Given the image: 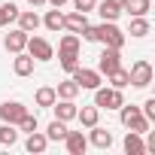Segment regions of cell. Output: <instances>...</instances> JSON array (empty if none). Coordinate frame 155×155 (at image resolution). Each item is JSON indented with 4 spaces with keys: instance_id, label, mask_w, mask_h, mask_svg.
Wrapping results in <instances>:
<instances>
[{
    "instance_id": "obj_1",
    "label": "cell",
    "mask_w": 155,
    "mask_h": 155,
    "mask_svg": "<svg viewBox=\"0 0 155 155\" xmlns=\"http://www.w3.org/2000/svg\"><path fill=\"white\" fill-rule=\"evenodd\" d=\"M82 37L88 40V43H104V46H110V49H119L122 52V46H125V34L116 28V21H104V25H97V28H85L82 31Z\"/></svg>"
},
{
    "instance_id": "obj_2",
    "label": "cell",
    "mask_w": 155,
    "mask_h": 155,
    "mask_svg": "<svg viewBox=\"0 0 155 155\" xmlns=\"http://www.w3.org/2000/svg\"><path fill=\"white\" fill-rule=\"evenodd\" d=\"M119 110H122V116H119V119H122V125H125V128H131V131H137V134H146V131H149V125H152V122L140 113V107L122 104Z\"/></svg>"
},
{
    "instance_id": "obj_3",
    "label": "cell",
    "mask_w": 155,
    "mask_h": 155,
    "mask_svg": "<svg viewBox=\"0 0 155 155\" xmlns=\"http://www.w3.org/2000/svg\"><path fill=\"white\" fill-rule=\"evenodd\" d=\"M125 104V97H122V88H94V107L97 110H119Z\"/></svg>"
},
{
    "instance_id": "obj_4",
    "label": "cell",
    "mask_w": 155,
    "mask_h": 155,
    "mask_svg": "<svg viewBox=\"0 0 155 155\" xmlns=\"http://www.w3.org/2000/svg\"><path fill=\"white\" fill-rule=\"evenodd\" d=\"M28 55L34 58V61H52L55 58V49H52V43L49 40H43V37H28Z\"/></svg>"
},
{
    "instance_id": "obj_5",
    "label": "cell",
    "mask_w": 155,
    "mask_h": 155,
    "mask_svg": "<svg viewBox=\"0 0 155 155\" xmlns=\"http://www.w3.org/2000/svg\"><path fill=\"white\" fill-rule=\"evenodd\" d=\"M70 76H73V82L79 85V88H88V91H94V88L101 85V73H97V70H88V67H82V64L76 67Z\"/></svg>"
},
{
    "instance_id": "obj_6",
    "label": "cell",
    "mask_w": 155,
    "mask_h": 155,
    "mask_svg": "<svg viewBox=\"0 0 155 155\" xmlns=\"http://www.w3.org/2000/svg\"><path fill=\"white\" fill-rule=\"evenodd\" d=\"M119 58H122L119 49H110V46H107V49L101 52V58H97V73H101V76H110L113 70H119V67H122Z\"/></svg>"
},
{
    "instance_id": "obj_7",
    "label": "cell",
    "mask_w": 155,
    "mask_h": 155,
    "mask_svg": "<svg viewBox=\"0 0 155 155\" xmlns=\"http://www.w3.org/2000/svg\"><path fill=\"white\" fill-rule=\"evenodd\" d=\"M128 76H131V85L146 88V85L152 82V64H149V61H137V64L128 70Z\"/></svg>"
},
{
    "instance_id": "obj_8",
    "label": "cell",
    "mask_w": 155,
    "mask_h": 155,
    "mask_svg": "<svg viewBox=\"0 0 155 155\" xmlns=\"http://www.w3.org/2000/svg\"><path fill=\"white\" fill-rule=\"evenodd\" d=\"M25 116H28V107L18 104V101H6L3 107H0V119H3L6 125H18Z\"/></svg>"
},
{
    "instance_id": "obj_9",
    "label": "cell",
    "mask_w": 155,
    "mask_h": 155,
    "mask_svg": "<svg viewBox=\"0 0 155 155\" xmlns=\"http://www.w3.org/2000/svg\"><path fill=\"white\" fill-rule=\"evenodd\" d=\"M64 143H67V152H70V155H82V152L88 149V137H85L82 131H67Z\"/></svg>"
},
{
    "instance_id": "obj_10",
    "label": "cell",
    "mask_w": 155,
    "mask_h": 155,
    "mask_svg": "<svg viewBox=\"0 0 155 155\" xmlns=\"http://www.w3.org/2000/svg\"><path fill=\"white\" fill-rule=\"evenodd\" d=\"M3 46L15 55V52H25V46H28V31H12V34H6V40H3Z\"/></svg>"
},
{
    "instance_id": "obj_11",
    "label": "cell",
    "mask_w": 155,
    "mask_h": 155,
    "mask_svg": "<svg viewBox=\"0 0 155 155\" xmlns=\"http://www.w3.org/2000/svg\"><path fill=\"white\" fill-rule=\"evenodd\" d=\"M125 152H128V155H146L143 134H137V131H128V134H125Z\"/></svg>"
},
{
    "instance_id": "obj_12",
    "label": "cell",
    "mask_w": 155,
    "mask_h": 155,
    "mask_svg": "<svg viewBox=\"0 0 155 155\" xmlns=\"http://www.w3.org/2000/svg\"><path fill=\"white\" fill-rule=\"evenodd\" d=\"M64 28H67L70 34H82V31L88 28L85 12H70V15H64Z\"/></svg>"
},
{
    "instance_id": "obj_13",
    "label": "cell",
    "mask_w": 155,
    "mask_h": 155,
    "mask_svg": "<svg viewBox=\"0 0 155 155\" xmlns=\"http://www.w3.org/2000/svg\"><path fill=\"white\" fill-rule=\"evenodd\" d=\"M52 110H55V119H61V122L76 119V104H73V101H64V97H61V104L55 101V104H52Z\"/></svg>"
},
{
    "instance_id": "obj_14",
    "label": "cell",
    "mask_w": 155,
    "mask_h": 155,
    "mask_svg": "<svg viewBox=\"0 0 155 155\" xmlns=\"http://www.w3.org/2000/svg\"><path fill=\"white\" fill-rule=\"evenodd\" d=\"M12 70H15L18 76H31V73H34V58H31V55H25V52H15Z\"/></svg>"
},
{
    "instance_id": "obj_15",
    "label": "cell",
    "mask_w": 155,
    "mask_h": 155,
    "mask_svg": "<svg viewBox=\"0 0 155 155\" xmlns=\"http://www.w3.org/2000/svg\"><path fill=\"white\" fill-rule=\"evenodd\" d=\"M46 146H49V137L46 134H40V131H31L28 134V143H25L28 152H46Z\"/></svg>"
},
{
    "instance_id": "obj_16",
    "label": "cell",
    "mask_w": 155,
    "mask_h": 155,
    "mask_svg": "<svg viewBox=\"0 0 155 155\" xmlns=\"http://www.w3.org/2000/svg\"><path fill=\"white\" fill-rule=\"evenodd\" d=\"M91 143H94L97 149H110V146H113V134L104 131V128H97V125H91Z\"/></svg>"
},
{
    "instance_id": "obj_17",
    "label": "cell",
    "mask_w": 155,
    "mask_h": 155,
    "mask_svg": "<svg viewBox=\"0 0 155 155\" xmlns=\"http://www.w3.org/2000/svg\"><path fill=\"white\" fill-rule=\"evenodd\" d=\"M122 9L131 12V15H149L152 0H125V6H122Z\"/></svg>"
},
{
    "instance_id": "obj_18",
    "label": "cell",
    "mask_w": 155,
    "mask_h": 155,
    "mask_svg": "<svg viewBox=\"0 0 155 155\" xmlns=\"http://www.w3.org/2000/svg\"><path fill=\"white\" fill-rule=\"evenodd\" d=\"M79 91H82V88L76 85L73 79H64V82H58V88H55V94H58V97H64V101H73Z\"/></svg>"
},
{
    "instance_id": "obj_19",
    "label": "cell",
    "mask_w": 155,
    "mask_h": 155,
    "mask_svg": "<svg viewBox=\"0 0 155 155\" xmlns=\"http://www.w3.org/2000/svg\"><path fill=\"white\" fill-rule=\"evenodd\" d=\"M76 119H79L85 128H91V125H97L101 110H97V107H82V110H76Z\"/></svg>"
},
{
    "instance_id": "obj_20",
    "label": "cell",
    "mask_w": 155,
    "mask_h": 155,
    "mask_svg": "<svg viewBox=\"0 0 155 155\" xmlns=\"http://www.w3.org/2000/svg\"><path fill=\"white\" fill-rule=\"evenodd\" d=\"M94 9L101 12V18H104V21H116V18L122 15V6H116V3H110V0H104V3H97Z\"/></svg>"
},
{
    "instance_id": "obj_21",
    "label": "cell",
    "mask_w": 155,
    "mask_h": 155,
    "mask_svg": "<svg viewBox=\"0 0 155 155\" xmlns=\"http://www.w3.org/2000/svg\"><path fill=\"white\" fill-rule=\"evenodd\" d=\"M15 21H18V28H21V31H28V34H31V31H37V28L43 25L37 12H18V18H15Z\"/></svg>"
},
{
    "instance_id": "obj_22",
    "label": "cell",
    "mask_w": 155,
    "mask_h": 155,
    "mask_svg": "<svg viewBox=\"0 0 155 155\" xmlns=\"http://www.w3.org/2000/svg\"><path fill=\"white\" fill-rule=\"evenodd\" d=\"M0 143L3 146H15L18 143V131H15V125H0Z\"/></svg>"
},
{
    "instance_id": "obj_23",
    "label": "cell",
    "mask_w": 155,
    "mask_h": 155,
    "mask_svg": "<svg viewBox=\"0 0 155 155\" xmlns=\"http://www.w3.org/2000/svg\"><path fill=\"white\" fill-rule=\"evenodd\" d=\"M58 58H61V67H64L67 73H73L76 67H79V52H61V49H58Z\"/></svg>"
},
{
    "instance_id": "obj_24",
    "label": "cell",
    "mask_w": 155,
    "mask_h": 155,
    "mask_svg": "<svg viewBox=\"0 0 155 155\" xmlns=\"http://www.w3.org/2000/svg\"><path fill=\"white\" fill-rule=\"evenodd\" d=\"M43 25H46L49 31H61V28H64V12L49 9V12H46V18H43Z\"/></svg>"
},
{
    "instance_id": "obj_25",
    "label": "cell",
    "mask_w": 155,
    "mask_h": 155,
    "mask_svg": "<svg viewBox=\"0 0 155 155\" xmlns=\"http://www.w3.org/2000/svg\"><path fill=\"white\" fill-rule=\"evenodd\" d=\"M46 137H49V140H64V137H67V122L55 119V122L46 128Z\"/></svg>"
},
{
    "instance_id": "obj_26",
    "label": "cell",
    "mask_w": 155,
    "mask_h": 155,
    "mask_svg": "<svg viewBox=\"0 0 155 155\" xmlns=\"http://www.w3.org/2000/svg\"><path fill=\"white\" fill-rule=\"evenodd\" d=\"M107 79H110V85H113V88H125V85H131V76H128V70H122V67H119V70H113Z\"/></svg>"
},
{
    "instance_id": "obj_27",
    "label": "cell",
    "mask_w": 155,
    "mask_h": 155,
    "mask_svg": "<svg viewBox=\"0 0 155 155\" xmlns=\"http://www.w3.org/2000/svg\"><path fill=\"white\" fill-rule=\"evenodd\" d=\"M15 18H18V6L15 3H3V6H0V28L15 21Z\"/></svg>"
},
{
    "instance_id": "obj_28",
    "label": "cell",
    "mask_w": 155,
    "mask_h": 155,
    "mask_svg": "<svg viewBox=\"0 0 155 155\" xmlns=\"http://www.w3.org/2000/svg\"><path fill=\"white\" fill-rule=\"evenodd\" d=\"M146 34H149L146 15H134V21H131V37H146Z\"/></svg>"
},
{
    "instance_id": "obj_29",
    "label": "cell",
    "mask_w": 155,
    "mask_h": 155,
    "mask_svg": "<svg viewBox=\"0 0 155 155\" xmlns=\"http://www.w3.org/2000/svg\"><path fill=\"white\" fill-rule=\"evenodd\" d=\"M79 46H82V43H79V37H76V34H64L58 49H61V52H79Z\"/></svg>"
},
{
    "instance_id": "obj_30",
    "label": "cell",
    "mask_w": 155,
    "mask_h": 155,
    "mask_svg": "<svg viewBox=\"0 0 155 155\" xmlns=\"http://www.w3.org/2000/svg\"><path fill=\"white\" fill-rule=\"evenodd\" d=\"M55 101H58L55 88H40V91H37V107H52Z\"/></svg>"
},
{
    "instance_id": "obj_31",
    "label": "cell",
    "mask_w": 155,
    "mask_h": 155,
    "mask_svg": "<svg viewBox=\"0 0 155 155\" xmlns=\"http://www.w3.org/2000/svg\"><path fill=\"white\" fill-rule=\"evenodd\" d=\"M73 6H76V12H85V15H88V12L97 6V0H73Z\"/></svg>"
},
{
    "instance_id": "obj_32",
    "label": "cell",
    "mask_w": 155,
    "mask_h": 155,
    "mask_svg": "<svg viewBox=\"0 0 155 155\" xmlns=\"http://www.w3.org/2000/svg\"><path fill=\"white\" fill-rule=\"evenodd\" d=\"M18 128H21V131H28V134H31V131H37V116H31V113H28V116L18 122Z\"/></svg>"
},
{
    "instance_id": "obj_33",
    "label": "cell",
    "mask_w": 155,
    "mask_h": 155,
    "mask_svg": "<svg viewBox=\"0 0 155 155\" xmlns=\"http://www.w3.org/2000/svg\"><path fill=\"white\" fill-rule=\"evenodd\" d=\"M140 113H143L149 122H155V97H149V101L143 104V110H140Z\"/></svg>"
},
{
    "instance_id": "obj_34",
    "label": "cell",
    "mask_w": 155,
    "mask_h": 155,
    "mask_svg": "<svg viewBox=\"0 0 155 155\" xmlns=\"http://www.w3.org/2000/svg\"><path fill=\"white\" fill-rule=\"evenodd\" d=\"M46 3H52V6H55V9H61V6H64V3H67V0H46Z\"/></svg>"
},
{
    "instance_id": "obj_35",
    "label": "cell",
    "mask_w": 155,
    "mask_h": 155,
    "mask_svg": "<svg viewBox=\"0 0 155 155\" xmlns=\"http://www.w3.org/2000/svg\"><path fill=\"white\" fill-rule=\"evenodd\" d=\"M28 3H31V6H43V3H46V0H28Z\"/></svg>"
},
{
    "instance_id": "obj_36",
    "label": "cell",
    "mask_w": 155,
    "mask_h": 155,
    "mask_svg": "<svg viewBox=\"0 0 155 155\" xmlns=\"http://www.w3.org/2000/svg\"><path fill=\"white\" fill-rule=\"evenodd\" d=\"M110 3H116V6H125V0H110Z\"/></svg>"
}]
</instances>
